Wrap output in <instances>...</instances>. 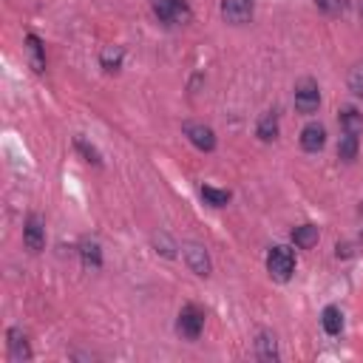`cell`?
Wrapping results in <instances>:
<instances>
[{
  "label": "cell",
  "instance_id": "cell-1",
  "mask_svg": "<svg viewBox=\"0 0 363 363\" xmlns=\"http://www.w3.org/2000/svg\"><path fill=\"white\" fill-rule=\"evenodd\" d=\"M150 9L159 23L164 26H179L190 20V6L187 0H150Z\"/></svg>",
  "mask_w": 363,
  "mask_h": 363
},
{
  "label": "cell",
  "instance_id": "cell-2",
  "mask_svg": "<svg viewBox=\"0 0 363 363\" xmlns=\"http://www.w3.org/2000/svg\"><path fill=\"white\" fill-rule=\"evenodd\" d=\"M267 269L275 281H289L295 272V255L289 247H272L267 252Z\"/></svg>",
  "mask_w": 363,
  "mask_h": 363
},
{
  "label": "cell",
  "instance_id": "cell-3",
  "mask_svg": "<svg viewBox=\"0 0 363 363\" xmlns=\"http://www.w3.org/2000/svg\"><path fill=\"white\" fill-rule=\"evenodd\" d=\"M176 329L182 337L187 340H196L204 329V312L196 306V303H184L182 312H179V320H176Z\"/></svg>",
  "mask_w": 363,
  "mask_h": 363
},
{
  "label": "cell",
  "instance_id": "cell-4",
  "mask_svg": "<svg viewBox=\"0 0 363 363\" xmlns=\"http://www.w3.org/2000/svg\"><path fill=\"white\" fill-rule=\"evenodd\" d=\"M318 105H320V88H318V82L315 79H301L295 85V111L309 116V113L318 111Z\"/></svg>",
  "mask_w": 363,
  "mask_h": 363
},
{
  "label": "cell",
  "instance_id": "cell-5",
  "mask_svg": "<svg viewBox=\"0 0 363 363\" xmlns=\"http://www.w3.org/2000/svg\"><path fill=\"white\" fill-rule=\"evenodd\" d=\"M252 11H255V3L252 0H221V17L230 23V26H244L252 20Z\"/></svg>",
  "mask_w": 363,
  "mask_h": 363
},
{
  "label": "cell",
  "instance_id": "cell-6",
  "mask_svg": "<svg viewBox=\"0 0 363 363\" xmlns=\"http://www.w3.org/2000/svg\"><path fill=\"white\" fill-rule=\"evenodd\" d=\"M23 244H26L31 252H40V250L45 247V221H43L37 213H31V216L26 218V224H23Z\"/></svg>",
  "mask_w": 363,
  "mask_h": 363
},
{
  "label": "cell",
  "instance_id": "cell-7",
  "mask_svg": "<svg viewBox=\"0 0 363 363\" xmlns=\"http://www.w3.org/2000/svg\"><path fill=\"white\" fill-rule=\"evenodd\" d=\"M182 252H184L187 267H190L196 275H201V278H207V275H210V255H207V250H204L201 244L190 241V244H184V247H182Z\"/></svg>",
  "mask_w": 363,
  "mask_h": 363
},
{
  "label": "cell",
  "instance_id": "cell-8",
  "mask_svg": "<svg viewBox=\"0 0 363 363\" xmlns=\"http://www.w3.org/2000/svg\"><path fill=\"white\" fill-rule=\"evenodd\" d=\"M184 136L199 147V150H213L216 147V133L204 122H184Z\"/></svg>",
  "mask_w": 363,
  "mask_h": 363
},
{
  "label": "cell",
  "instance_id": "cell-9",
  "mask_svg": "<svg viewBox=\"0 0 363 363\" xmlns=\"http://www.w3.org/2000/svg\"><path fill=\"white\" fill-rule=\"evenodd\" d=\"M6 343H9V357L14 360V363H23V360H31V346H28V337L23 335V329H17V326H11L9 332H6Z\"/></svg>",
  "mask_w": 363,
  "mask_h": 363
},
{
  "label": "cell",
  "instance_id": "cell-10",
  "mask_svg": "<svg viewBox=\"0 0 363 363\" xmlns=\"http://www.w3.org/2000/svg\"><path fill=\"white\" fill-rule=\"evenodd\" d=\"M326 145V128L320 122H309L303 130H301V147L306 153H318L320 147Z\"/></svg>",
  "mask_w": 363,
  "mask_h": 363
},
{
  "label": "cell",
  "instance_id": "cell-11",
  "mask_svg": "<svg viewBox=\"0 0 363 363\" xmlns=\"http://www.w3.org/2000/svg\"><path fill=\"white\" fill-rule=\"evenodd\" d=\"M337 119H340V128H343V133H352V136H360V133H363V113H360L354 105H346V108H340Z\"/></svg>",
  "mask_w": 363,
  "mask_h": 363
},
{
  "label": "cell",
  "instance_id": "cell-12",
  "mask_svg": "<svg viewBox=\"0 0 363 363\" xmlns=\"http://www.w3.org/2000/svg\"><path fill=\"white\" fill-rule=\"evenodd\" d=\"M255 354H258V360H264V363L278 360V343H275V337H272L269 332H261V335L255 337Z\"/></svg>",
  "mask_w": 363,
  "mask_h": 363
},
{
  "label": "cell",
  "instance_id": "cell-13",
  "mask_svg": "<svg viewBox=\"0 0 363 363\" xmlns=\"http://www.w3.org/2000/svg\"><path fill=\"white\" fill-rule=\"evenodd\" d=\"M255 133H258L261 142H272V139L278 136V113H275V111L261 113V119H258V125H255Z\"/></svg>",
  "mask_w": 363,
  "mask_h": 363
},
{
  "label": "cell",
  "instance_id": "cell-14",
  "mask_svg": "<svg viewBox=\"0 0 363 363\" xmlns=\"http://www.w3.org/2000/svg\"><path fill=\"white\" fill-rule=\"evenodd\" d=\"M26 43H28V60H31V68H34L37 74H43V71H45V51H43V40H40L37 34H28V37H26Z\"/></svg>",
  "mask_w": 363,
  "mask_h": 363
},
{
  "label": "cell",
  "instance_id": "cell-15",
  "mask_svg": "<svg viewBox=\"0 0 363 363\" xmlns=\"http://www.w3.org/2000/svg\"><path fill=\"white\" fill-rule=\"evenodd\" d=\"M315 241H318V227L315 224H301V227L292 230V244L298 250H309Z\"/></svg>",
  "mask_w": 363,
  "mask_h": 363
},
{
  "label": "cell",
  "instance_id": "cell-16",
  "mask_svg": "<svg viewBox=\"0 0 363 363\" xmlns=\"http://www.w3.org/2000/svg\"><path fill=\"white\" fill-rule=\"evenodd\" d=\"M122 60H125V48L122 45H105L102 54H99V62H102L105 71H119Z\"/></svg>",
  "mask_w": 363,
  "mask_h": 363
},
{
  "label": "cell",
  "instance_id": "cell-17",
  "mask_svg": "<svg viewBox=\"0 0 363 363\" xmlns=\"http://www.w3.org/2000/svg\"><path fill=\"white\" fill-rule=\"evenodd\" d=\"M320 323H323V332L326 335H340V329H343V312L337 306H326L323 315H320Z\"/></svg>",
  "mask_w": 363,
  "mask_h": 363
},
{
  "label": "cell",
  "instance_id": "cell-18",
  "mask_svg": "<svg viewBox=\"0 0 363 363\" xmlns=\"http://www.w3.org/2000/svg\"><path fill=\"white\" fill-rule=\"evenodd\" d=\"M79 255H82V264H85V267H102V250H99L96 241L85 238V241L79 244Z\"/></svg>",
  "mask_w": 363,
  "mask_h": 363
},
{
  "label": "cell",
  "instance_id": "cell-19",
  "mask_svg": "<svg viewBox=\"0 0 363 363\" xmlns=\"http://www.w3.org/2000/svg\"><path fill=\"white\" fill-rule=\"evenodd\" d=\"M337 156H340L343 162H354V159H357V136L343 133V136H340V145H337Z\"/></svg>",
  "mask_w": 363,
  "mask_h": 363
},
{
  "label": "cell",
  "instance_id": "cell-20",
  "mask_svg": "<svg viewBox=\"0 0 363 363\" xmlns=\"http://www.w3.org/2000/svg\"><path fill=\"white\" fill-rule=\"evenodd\" d=\"M201 199H204L207 204H213V207H224V204L230 201V193H227V190H218V187L204 184V187H201Z\"/></svg>",
  "mask_w": 363,
  "mask_h": 363
},
{
  "label": "cell",
  "instance_id": "cell-21",
  "mask_svg": "<svg viewBox=\"0 0 363 363\" xmlns=\"http://www.w3.org/2000/svg\"><path fill=\"white\" fill-rule=\"evenodd\" d=\"M153 244H156V252H162V255H167V258L176 255V244L170 241L167 233H156V235H153Z\"/></svg>",
  "mask_w": 363,
  "mask_h": 363
},
{
  "label": "cell",
  "instance_id": "cell-22",
  "mask_svg": "<svg viewBox=\"0 0 363 363\" xmlns=\"http://www.w3.org/2000/svg\"><path fill=\"white\" fill-rule=\"evenodd\" d=\"M349 91L354 96H363V62H357L352 71H349Z\"/></svg>",
  "mask_w": 363,
  "mask_h": 363
},
{
  "label": "cell",
  "instance_id": "cell-23",
  "mask_svg": "<svg viewBox=\"0 0 363 363\" xmlns=\"http://www.w3.org/2000/svg\"><path fill=\"white\" fill-rule=\"evenodd\" d=\"M74 147H77V150L85 156V162H94V164H99V153H96V147H94V145H88L85 139H79V136H77V139H74Z\"/></svg>",
  "mask_w": 363,
  "mask_h": 363
},
{
  "label": "cell",
  "instance_id": "cell-24",
  "mask_svg": "<svg viewBox=\"0 0 363 363\" xmlns=\"http://www.w3.org/2000/svg\"><path fill=\"white\" fill-rule=\"evenodd\" d=\"M315 6L323 14H340L343 11V0H315Z\"/></svg>",
  "mask_w": 363,
  "mask_h": 363
},
{
  "label": "cell",
  "instance_id": "cell-25",
  "mask_svg": "<svg viewBox=\"0 0 363 363\" xmlns=\"http://www.w3.org/2000/svg\"><path fill=\"white\" fill-rule=\"evenodd\" d=\"M360 241H363V233H360Z\"/></svg>",
  "mask_w": 363,
  "mask_h": 363
}]
</instances>
